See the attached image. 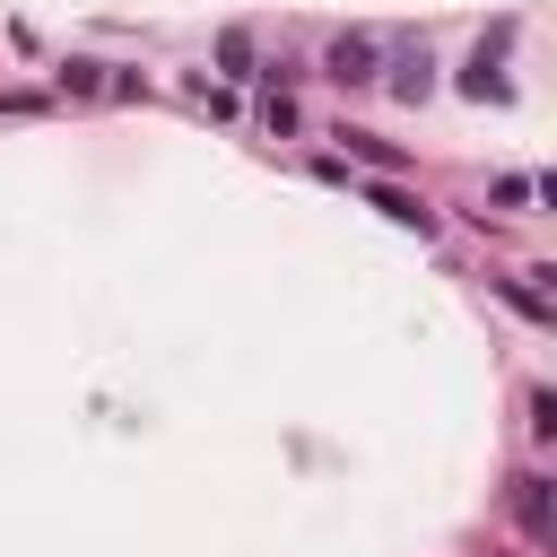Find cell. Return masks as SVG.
Segmentation results:
<instances>
[{
    "instance_id": "obj_7",
    "label": "cell",
    "mask_w": 557,
    "mask_h": 557,
    "mask_svg": "<svg viewBox=\"0 0 557 557\" xmlns=\"http://www.w3.org/2000/svg\"><path fill=\"white\" fill-rule=\"evenodd\" d=\"M461 87H470V96H505V78H496V61H487V52L461 70Z\"/></svg>"
},
{
    "instance_id": "obj_3",
    "label": "cell",
    "mask_w": 557,
    "mask_h": 557,
    "mask_svg": "<svg viewBox=\"0 0 557 557\" xmlns=\"http://www.w3.org/2000/svg\"><path fill=\"white\" fill-rule=\"evenodd\" d=\"M513 513L531 540H548V479H513Z\"/></svg>"
},
{
    "instance_id": "obj_2",
    "label": "cell",
    "mask_w": 557,
    "mask_h": 557,
    "mask_svg": "<svg viewBox=\"0 0 557 557\" xmlns=\"http://www.w3.org/2000/svg\"><path fill=\"white\" fill-rule=\"evenodd\" d=\"M374 209H383L392 226H409V235H435V209H426V200H409V191H392V183L374 191Z\"/></svg>"
},
{
    "instance_id": "obj_5",
    "label": "cell",
    "mask_w": 557,
    "mask_h": 557,
    "mask_svg": "<svg viewBox=\"0 0 557 557\" xmlns=\"http://www.w3.org/2000/svg\"><path fill=\"white\" fill-rule=\"evenodd\" d=\"M218 70H226V78H252V44H244V26L218 35Z\"/></svg>"
},
{
    "instance_id": "obj_6",
    "label": "cell",
    "mask_w": 557,
    "mask_h": 557,
    "mask_svg": "<svg viewBox=\"0 0 557 557\" xmlns=\"http://www.w3.org/2000/svg\"><path fill=\"white\" fill-rule=\"evenodd\" d=\"M61 87H70V96H96V87H104V61H70Z\"/></svg>"
},
{
    "instance_id": "obj_1",
    "label": "cell",
    "mask_w": 557,
    "mask_h": 557,
    "mask_svg": "<svg viewBox=\"0 0 557 557\" xmlns=\"http://www.w3.org/2000/svg\"><path fill=\"white\" fill-rule=\"evenodd\" d=\"M322 70H331V78H339V87H366V78H374V70H383V52H374V35H339V44H331V61H322Z\"/></svg>"
},
{
    "instance_id": "obj_4",
    "label": "cell",
    "mask_w": 557,
    "mask_h": 557,
    "mask_svg": "<svg viewBox=\"0 0 557 557\" xmlns=\"http://www.w3.org/2000/svg\"><path fill=\"white\" fill-rule=\"evenodd\" d=\"M426 87H435V78H426V52H400V61H392V96H409V104H418Z\"/></svg>"
}]
</instances>
